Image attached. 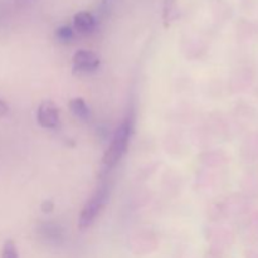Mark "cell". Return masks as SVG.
Instances as JSON below:
<instances>
[{"mask_svg": "<svg viewBox=\"0 0 258 258\" xmlns=\"http://www.w3.org/2000/svg\"><path fill=\"white\" fill-rule=\"evenodd\" d=\"M134 123H135V117H134L133 113H128L125 120L117 127L107 151L103 155L102 175L116 168V165L120 163L121 159L127 153L128 144H130V139L134 133Z\"/></svg>", "mask_w": 258, "mask_h": 258, "instance_id": "6da1fadb", "label": "cell"}, {"mask_svg": "<svg viewBox=\"0 0 258 258\" xmlns=\"http://www.w3.org/2000/svg\"><path fill=\"white\" fill-rule=\"evenodd\" d=\"M110 189L111 186L108 185V183H102L96 189L95 193L91 196V198L86 202L82 211H81L80 218H78V227L81 229L90 228L92 226L93 222L96 221L97 216L107 203Z\"/></svg>", "mask_w": 258, "mask_h": 258, "instance_id": "7a4b0ae2", "label": "cell"}, {"mask_svg": "<svg viewBox=\"0 0 258 258\" xmlns=\"http://www.w3.org/2000/svg\"><path fill=\"white\" fill-rule=\"evenodd\" d=\"M37 118L43 128L54 130L59 126V111H58L57 106L49 100L43 101L40 103L38 107Z\"/></svg>", "mask_w": 258, "mask_h": 258, "instance_id": "3957f363", "label": "cell"}, {"mask_svg": "<svg viewBox=\"0 0 258 258\" xmlns=\"http://www.w3.org/2000/svg\"><path fill=\"white\" fill-rule=\"evenodd\" d=\"M100 67V58L91 50H78L73 55V70L78 72H92Z\"/></svg>", "mask_w": 258, "mask_h": 258, "instance_id": "277c9868", "label": "cell"}, {"mask_svg": "<svg viewBox=\"0 0 258 258\" xmlns=\"http://www.w3.org/2000/svg\"><path fill=\"white\" fill-rule=\"evenodd\" d=\"M73 27L78 33L88 34L96 27V20L93 15L88 12H78L73 17Z\"/></svg>", "mask_w": 258, "mask_h": 258, "instance_id": "5b68a950", "label": "cell"}, {"mask_svg": "<svg viewBox=\"0 0 258 258\" xmlns=\"http://www.w3.org/2000/svg\"><path fill=\"white\" fill-rule=\"evenodd\" d=\"M70 108L71 112L76 116L77 118L83 121H87L91 118V110L85 102V100L81 97H76L70 101Z\"/></svg>", "mask_w": 258, "mask_h": 258, "instance_id": "8992f818", "label": "cell"}, {"mask_svg": "<svg viewBox=\"0 0 258 258\" xmlns=\"http://www.w3.org/2000/svg\"><path fill=\"white\" fill-rule=\"evenodd\" d=\"M40 232L48 242L58 243L59 241H62V231L59 229V227L54 226V224H45L42 227Z\"/></svg>", "mask_w": 258, "mask_h": 258, "instance_id": "52a82bcc", "label": "cell"}, {"mask_svg": "<svg viewBox=\"0 0 258 258\" xmlns=\"http://www.w3.org/2000/svg\"><path fill=\"white\" fill-rule=\"evenodd\" d=\"M0 258H19L17 246H15V243L12 239H8V241H5V243L3 244L2 256H0Z\"/></svg>", "mask_w": 258, "mask_h": 258, "instance_id": "ba28073f", "label": "cell"}, {"mask_svg": "<svg viewBox=\"0 0 258 258\" xmlns=\"http://www.w3.org/2000/svg\"><path fill=\"white\" fill-rule=\"evenodd\" d=\"M55 35H57V38L59 42L70 43L71 40L73 39V35H75V33H73V29L70 27V25H62V27H59L57 29Z\"/></svg>", "mask_w": 258, "mask_h": 258, "instance_id": "9c48e42d", "label": "cell"}, {"mask_svg": "<svg viewBox=\"0 0 258 258\" xmlns=\"http://www.w3.org/2000/svg\"><path fill=\"white\" fill-rule=\"evenodd\" d=\"M176 0H165V5H164V19L168 20L170 18L171 12L174 10Z\"/></svg>", "mask_w": 258, "mask_h": 258, "instance_id": "30bf717a", "label": "cell"}, {"mask_svg": "<svg viewBox=\"0 0 258 258\" xmlns=\"http://www.w3.org/2000/svg\"><path fill=\"white\" fill-rule=\"evenodd\" d=\"M8 111H9L8 105L2 100V98H0V117H4V116L8 113Z\"/></svg>", "mask_w": 258, "mask_h": 258, "instance_id": "8fae6325", "label": "cell"}, {"mask_svg": "<svg viewBox=\"0 0 258 258\" xmlns=\"http://www.w3.org/2000/svg\"><path fill=\"white\" fill-rule=\"evenodd\" d=\"M42 209H43V212H50L53 209V203L50 201L44 202L42 206Z\"/></svg>", "mask_w": 258, "mask_h": 258, "instance_id": "7c38bea8", "label": "cell"}]
</instances>
